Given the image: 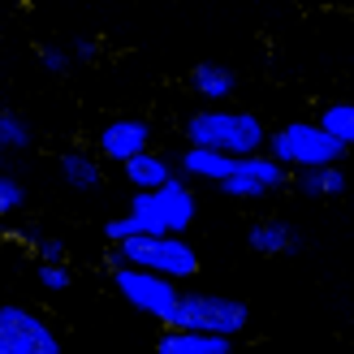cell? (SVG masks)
I'll use <instances>...</instances> for the list:
<instances>
[{"mask_svg":"<svg viewBox=\"0 0 354 354\" xmlns=\"http://www.w3.org/2000/svg\"><path fill=\"white\" fill-rule=\"evenodd\" d=\"M186 143L194 147H216L229 156H251L268 147V126L255 113L242 109H225V104H212V109H199L194 117H186Z\"/></svg>","mask_w":354,"mask_h":354,"instance_id":"6da1fadb","label":"cell"},{"mask_svg":"<svg viewBox=\"0 0 354 354\" xmlns=\"http://www.w3.org/2000/svg\"><path fill=\"white\" fill-rule=\"evenodd\" d=\"M190 177L177 173L173 182L165 186H151V190H138L134 203H130V216L138 234H186L199 216V203H194V190L186 186Z\"/></svg>","mask_w":354,"mask_h":354,"instance_id":"7a4b0ae2","label":"cell"},{"mask_svg":"<svg viewBox=\"0 0 354 354\" xmlns=\"http://www.w3.org/2000/svg\"><path fill=\"white\" fill-rule=\"evenodd\" d=\"M109 263H143L173 281H190L199 272V251L186 242V234H134L126 242H113Z\"/></svg>","mask_w":354,"mask_h":354,"instance_id":"3957f363","label":"cell"},{"mask_svg":"<svg viewBox=\"0 0 354 354\" xmlns=\"http://www.w3.org/2000/svg\"><path fill=\"white\" fill-rule=\"evenodd\" d=\"M268 151L290 169H311V165H333L346 160L350 147L337 134H328L320 121H286L281 130L268 134Z\"/></svg>","mask_w":354,"mask_h":354,"instance_id":"277c9868","label":"cell"},{"mask_svg":"<svg viewBox=\"0 0 354 354\" xmlns=\"http://www.w3.org/2000/svg\"><path fill=\"white\" fill-rule=\"evenodd\" d=\"M169 324L173 328H203V333H221V337H238V333H246V324H251V307H246L242 298H229V294L182 290Z\"/></svg>","mask_w":354,"mask_h":354,"instance_id":"5b68a950","label":"cell"},{"mask_svg":"<svg viewBox=\"0 0 354 354\" xmlns=\"http://www.w3.org/2000/svg\"><path fill=\"white\" fill-rule=\"evenodd\" d=\"M113 290H117V298H126L134 311H143L160 324H169L177 298H182L173 277L143 268V263H113Z\"/></svg>","mask_w":354,"mask_h":354,"instance_id":"8992f818","label":"cell"},{"mask_svg":"<svg viewBox=\"0 0 354 354\" xmlns=\"http://www.w3.org/2000/svg\"><path fill=\"white\" fill-rule=\"evenodd\" d=\"M61 333L26 303H0V354H57Z\"/></svg>","mask_w":354,"mask_h":354,"instance_id":"52a82bcc","label":"cell"},{"mask_svg":"<svg viewBox=\"0 0 354 354\" xmlns=\"http://www.w3.org/2000/svg\"><path fill=\"white\" fill-rule=\"evenodd\" d=\"M143 147H151V126L143 117H113V121H104V130L95 134V151L113 165H126L130 156L143 151Z\"/></svg>","mask_w":354,"mask_h":354,"instance_id":"ba28073f","label":"cell"},{"mask_svg":"<svg viewBox=\"0 0 354 354\" xmlns=\"http://www.w3.org/2000/svg\"><path fill=\"white\" fill-rule=\"evenodd\" d=\"M160 354H229L234 337H221V333H203V328H173L165 324V333L156 337Z\"/></svg>","mask_w":354,"mask_h":354,"instance_id":"9c48e42d","label":"cell"},{"mask_svg":"<svg viewBox=\"0 0 354 354\" xmlns=\"http://www.w3.org/2000/svg\"><path fill=\"white\" fill-rule=\"evenodd\" d=\"M234 165L238 156L216 151V147H194V143H186V151L177 156V173L190 177V182H225L234 173Z\"/></svg>","mask_w":354,"mask_h":354,"instance_id":"30bf717a","label":"cell"},{"mask_svg":"<svg viewBox=\"0 0 354 354\" xmlns=\"http://www.w3.org/2000/svg\"><path fill=\"white\" fill-rule=\"evenodd\" d=\"M121 173H126V182H130L134 190H151V186L173 182V177H177V165L169 160V156H160V151L143 147V151H134L130 160L121 165Z\"/></svg>","mask_w":354,"mask_h":354,"instance_id":"8fae6325","label":"cell"},{"mask_svg":"<svg viewBox=\"0 0 354 354\" xmlns=\"http://www.w3.org/2000/svg\"><path fill=\"white\" fill-rule=\"evenodd\" d=\"M190 91L199 95L203 104H225L229 95L238 91V74L229 65H221V61H203V65H194L190 69Z\"/></svg>","mask_w":354,"mask_h":354,"instance_id":"7c38bea8","label":"cell"},{"mask_svg":"<svg viewBox=\"0 0 354 354\" xmlns=\"http://www.w3.org/2000/svg\"><path fill=\"white\" fill-rule=\"evenodd\" d=\"M61 177H65V186H74V190H100L104 186V156L100 151H86V147H69L61 151Z\"/></svg>","mask_w":354,"mask_h":354,"instance_id":"4fadbf2b","label":"cell"},{"mask_svg":"<svg viewBox=\"0 0 354 354\" xmlns=\"http://www.w3.org/2000/svg\"><path fill=\"white\" fill-rule=\"evenodd\" d=\"M246 246H251L255 255H286V251H294L298 246V229L290 225V221H277V216H268V221H255L251 229H246Z\"/></svg>","mask_w":354,"mask_h":354,"instance_id":"5bb4252c","label":"cell"},{"mask_svg":"<svg viewBox=\"0 0 354 354\" xmlns=\"http://www.w3.org/2000/svg\"><path fill=\"white\" fill-rule=\"evenodd\" d=\"M350 186V177L342 169V160L333 165H311V169H298V190L307 194V199H342Z\"/></svg>","mask_w":354,"mask_h":354,"instance_id":"9a60e30c","label":"cell"},{"mask_svg":"<svg viewBox=\"0 0 354 354\" xmlns=\"http://www.w3.org/2000/svg\"><path fill=\"white\" fill-rule=\"evenodd\" d=\"M216 190H221V194H229V199H263V194H272V186L263 182L255 169H246V165H242V156H238L234 173H229L225 182H216Z\"/></svg>","mask_w":354,"mask_h":354,"instance_id":"2e32d148","label":"cell"},{"mask_svg":"<svg viewBox=\"0 0 354 354\" xmlns=\"http://www.w3.org/2000/svg\"><path fill=\"white\" fill-rule=\"evenodd\" d=\"M30 143H35V126L17 109L0 104V151H26Z\"/></svg>","mask_w":354,"mask_h":354,"instance_id":"e0dca14e","label":"cell"},{"mask_svg":"<svg viewBox=\"0 0 354 354\" xmlns=\"http://www.w3.org/2000/svg\"><path fill=\"white\" fill-rule=\"evenodd\" d=\"M320 126L328 130V134H337L346 147H354V104L350 100H337V104H324L320 109Z\"/></svg>","mask_w":354,"mask_h":354,"instance_id":"ac0fdd59","label":"cell"},{"mask_svg":"<svg viewBox=\"0 0 354 354\" xmlns=\"http://www.w3.org/2000/svg\"><path fill=\"white\" fill-rule=\"evenodd\" d=\"M39 286L48 290V294H65L69 286H74V277H69V268H65V259H44L39 263Z\"/></svg>","mask_w":354,"mask_h":354,"instance_id":"d6986e66","label":"cell"},{"mask_svg":"<svg viewBox=\"0 0 354 354\" xmlns=\"http://www.w3.org/2000/svg\"><path fill=\"white\" fill-rule=\"evenodd\" d=\"M22 203H26V186L17 182L13 173L0 169V216H13V212H22Z\"/></svg>","mask_w":354,"mask_h":354,"instance_id":"ffe728a7","label":"cell"},{"mask_svg":"<svg viewBox=\"0 0 354 354\" xmlns=\"http://www.w3.org/2000/svg\"><path fill=\"white\" fill-rule=\"evenodd\" d=\"M26 238H30V246H35V255H39V259H65L69 255L61 238H48V234H26Z\"/></svg>","mask_w":354,"mask_h":354,"instance_id":"44dd1931","label":"cell"},{"mask_svg":"<svg viewBox=\"0 0 354 354\" xmlns=\"http://www.w3.org/2000/svg\"><path fill=\"white\" fill-rule=\"evenodd\" d=\"M39 65L48 69V74H57V78H61V74H69V52L48 44V48H39Z\"/></svg>","mask_w":354,"mask_h":354,"instance_id":"7402d4cb","label":"cell"},{"mask_svg":"<svg viewBox=\"0 0 354 354\" xmlns=\"http://www.w3.org/2000/svg\"><path fill=\"white\" fill-rule=\"evenodd\" d=\"M74 57H78V61H95V57H100V44L86 39V35H78V39H74Z\"/></svg>","mask_w":354,"mask_h":354,"instance_id":"603a6c76","label":"cell"}]
</instances>
